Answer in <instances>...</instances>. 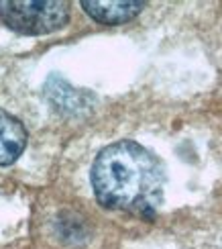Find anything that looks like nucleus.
Instances as JSON below:
<instances>
[{"label": "nucleus", "mask_w": 222, "mask_h": 249, "mask_svg": "<svg viewBox=\"0 0 222 249\" xmlns=\"http://www.w3.org/2000/svg\"><path fill=\"white\" fill-rule=\"evenodd\" d=\"M92 186L108 209L153 213L163 196V168L143 145L119 141L98 153L92 165Z\"/></svg>", "instance_id": "nucleus-1"}, {"label": "nucleus", "mask_w": 222, "mask_h": 249, "mask_svg": "<svg viewBox=\"0 0 222 249\" xmlns=\"http://www.w3.org/2000/svg\"><path fill=\"white\" fill-rule=\"evenodd\" d=\"M2 23L25 35H43L57 31L69 18L68 2H0Z\"/></svg>", "instance_id": "nucleus-2"}, {"label": "nucleus", "mask_w": 222, "mask_h": 249, "mask_svg": "<svg viewBox=\"0 0 222 249\" xmlns=\"http://www.w3.org/2000/svg\"><path fill=\"white\" fill-rule=\"evenodd\" d=\"M27 145V133L13 115L0 108V165L18 160Z\"/></svg>", "instance_id": "nucleus-3"}, {"label": "nucleus", "mask_w": 222, "mask_h": 249, "mask_svg": "<svg viewBox=\"0 0 222 249\" xmlns=\"http://www.w3.org/2000/svg\"><path fill=\"white\" fill-rule=\"evenodd\" d=\"M86 13L104 25H120L135 18L143 10L145 2H82Z\"/></svg>", "instance_id": "nucleus-4"}]
</instances>
